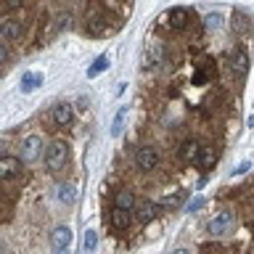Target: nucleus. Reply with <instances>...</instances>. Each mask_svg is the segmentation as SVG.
I'll return each instance as SVG.
<instances>
[{
    "instance_id": "1",
    "label": "nucleus",
    "mask_w": 254,
    "mask_h": 254,
    "mask_svg": "<svg viewBox=\"0 0 254 254\" xmlns=\"http://www.w3.org/2000/svg\"><path fill=\"white\" fill-rule=\"evenodd\" d=\"M66 156H69V148H66V143L53 141L51 146H48V151H45V164H48V169H53V172L64 169Z\"/></svg>"
},
{
    "instance_id": "2",
    "label": "nucleus",
    "mask_w": 254,
    "mask_h": 254,
    "mask_svg": "<svg viewBox=\"0 0 254 254\" xmlns=\"http://www.w3.org/2000/svg\"><path fill=\"white\" fill-rule=\"evenodd\" d=\"M233 225H236L233 212H220V215L209 222V233L212 236H228V233H233Z\"/></svg>"
},
{
    "instance_id": "3",
    "label": "nucleus",
    "mask_w": 254,
    "mask_h": 254,
    "mask_svg": "<svg viewBox=\"0 0 254 254\" xmlns=\"http://www.w3.org/2000/svg\"><path fill=\"white\" fill-rule=\"evenodd\" d=\"M40 148H42V138L40 135H27L21 143V159L24 162H35L40 156Z\"/></svg>"
},
{
    "instance_id": "4",
    "label": "nucleus",
    "mask_w": 254,
    "mask_h": 254,
    "mask_svg": "<svg viewBox=\"0 0 254 254\" xmlns=\"http://www.w3.org/2000/svg\"><path fill=\"white\" fill-rule=\"evenodd\" d=\"M156 162H159V154H156V148H151V146H143V148H138V154H135V164L138 169H154L156 167Z\"/></svg>"
},
{
    "instance_id": "5",
    "label": "nucleus",
    "mask_w": 254,
    "mask_h": 254,
    "mask_svg": "<svg viewBox=\"0 0 254 254\" xmlns=\"http://www.w3.org/2000/svg\"><path fill=\"white\" fill-rule=\"evenodd\" d=\"M16 175H21V159H16V156H3V159H0V178L11 180V178H16Z\"/></svg>"
},
{
    "instance_id": "6",
    "label": "nucleus",
    "mask_w": 254,
    "mask_h": 254,
    "mask_svg": "<svg viewBox=\"0 0 254 254\" xmlns=\"http://www.w3.org/2000/svg\"><path fill=\"white\" fill-rule=\"evenodd\" d=\"M167 21H169V27H172V29H183V27H188V21H191L188 8H183V5H178V8H169Z\"/></svg>"
},
{
    "instance_id": "7",
    "label": "nucleus",
    "mask_w": 254,
    "mask_h": 254,
    "mask_svg": "<svg viewBox=\"0 0 254 254\" xmlns=\"http://www.w3.org/2000/svg\"><path fill=\"white\" fill-rule=\"evenodd\" d=\"M132 207H138V201H135V193H132L130 188H122V191H117V199H114V209L132 212Z\"/></svg>"
},
{
    "instance_id": "8",
    "label": "nucleus",
    "mask_w": 254,
    "mask_h": 254,
    "mask_svg": "<svg viewBox=\"0 0 254 254\" xmlns=\"http://www.w3.org/2000/svg\"><path fill=\"white\" fill-rule=\"evenodd\" d=\"M51 244H53V249H56V252H64L66 246L72 244V231L66 225L64 228H56V231L51 233Z\"/></svg>"
},
{
    "instance_id": "9",
    "label": "nucleus",
    "mask_w": 254,
    "mask_h": 254,
    "mask_svg": "<svg viewBox=\"0 0 254 254\" xmlns=\"http://www.w3.org/2000/svg\"><path fill=\"white\" fill-rule=\"evenodd\" d=\"M88 32L93 35V37H101V35H106V32H109V19H106L104 14L90 16V19H88Z\"/></svg>"
},
{
    "instance_id": "10",
    "label": "nucleus",
    "mask_w": 254,
    "mask_h": 254,
    "mask_svg": "<svg viewBox=\"0 0 254 254\" xmlns=\"http://www.w3.org/2000/svg\"><path fill=\"white\" fill-rule=\"evenodd\" d=\"M162 64V45L159 42H151V45L146 48V56H143V66L146 69H154V66Z\"/></svg>"
},
{
    "instance_id": "11",
    "label": "nucleus",
    "mask_w": 254,
    "mask_h": 254,
    "mask_svg": "<svg viewBox=\"0 0 254 254\" xmlns=\"http://www.w3.org/2000/svg\"><path fill=\"white\" fill-rule=\"evenodd\" d=\"M0 37H3V40H16V37H21V24L14 21V19H5L3 24H0Z\"/></svg>"
},
{
    "instance_id": "12",
    "label": "nucleus",
    "mask_w": 254,
    "mask_h": 254,
    "mask_svg": "<svg viewBox=\"0 0 254 254\" xmlns=\"http://www.w3.org/2000/svg\"><path fill=\"white\" fill-rule=\"evenodd\" d=\"M199 154H201V146H199V141H193V138L180 146V156H183L185 162H199Z\"/></svg>"
},
{
    "instance_id": "13",
    "label": "nucleus",
    "mask_w": 254,
    "mask_h": 254,
    "mask_svg": "<svg viewBox=\"0 0 254 254\" xmlns=\"http://www.w3.org/2000/svg\"><path fill=\"white\" fill-rule=\"evenodd\" d=\"M53 122H56L58 127H66L72 122V106L69 104H58L56 109H53Z\"/></svg>"
},
{
    "instance_id": "14",
    "label": "nucleus",
    "mask_w": 254,
    "mask_h": 254,
    "mask_svg": "<svg viewBox=\"0 0 254 254\" xmlns=\"http://www.w3.org/2000/svg\"><path fill=\"white\" fill-rule=\"evenodd\" d=\"M42 85V74L40 72H27V74L21 77V93H32L35 88H40Z\"/></svg>"
},
{
    "instance_id": "15",
    "label": "nucleus",
    "mask_w": 254,
    "mask_h": 254,
    "mask_svg": "<svg viewBox=\"0 0 254 254\" xmlns=\"http://www.w3.org/2000/svg\"><path fill=\"white\" fill-rule=\"evenodd\" d=\"M135 212H138V220H141V222H148V220H154V217H156V204L154 201H138Z\"/></svg>"
},
{
    "instance_id": "16",
    "label": "nucleus",
    "mask_w": 254,
    "mask_h": 254,
    "mask_svg": "<svg viewBox=\"0 0 254 254\" xmlns=\"http://www.w3.org/2000/svg\"><path fill=\"white\" fill-rule=\"evenodd\" d=\"M231 66L236 69V74H238V77H246V72H249V56H246L244 51H236Z\"/></svg>"
},
{
    "instance_id": "17",
    "label": "nucleus",
    "mask_w": 254,
    "mask_h": 254,
    "mask_svg": "<svg viewBox=\"0 0 254 254\" xmlns=\"http://www.w3.org/2000/svg\"><path fill=\"white\" fill-rule=\"evenodd\" d=\"M111 222H114L117 228H122V231H125V228H130L132 215H130V212H122V209H114V212H111Z\"/></svg>"
},
{
    "instance_id": "18",
    "label": "nucleus",
    "mask_w": 254,
    "mask_h": 254,
    "mask_svg": "<svg viewBox=\"0 0 254 254\" xmlns=\"http://www.w3.org/2000/svg\"><path fill=\"white\" fill-rule=\"evenodd\" d=\"M106 69H109V56H106V53H101V56L93 61V66L88 69V77H98L101 72H106Z\"/></svg>"
},
{
    "instance_id": "19",
    "label": "nucleus",
    "mask_w": 254,
    "mask_h": 254,
    "mask_svg": "<svg viewBox=\"0 0 254 254\" xmlns=\"http://www.w3.org/2000/svg\"><path fill=\"white\" fill-rule=\"evenodd\" d=\"M125 119H127V106H122V109L117 111V117H114L111 135H122V130H125Z\"/></svg>"
},
{
    "instance_id": "20",
    "label": "nucleus",
    "mask_w": 254,
    "mask_h": 254,
    "mask_svg": "<svg viewBox=\"0 0 254 254\" xmlns=\"http://www.w3.org/2000/svg\"><path fill=\"white\" fill-rule=\"evenodd\" d=\"M58 199H61L64 204H72L74 201V185H58Z\"/></svg>"
},
{
    "instance_id": "21",
    "label": "nucleus",
    "mask_w": 254,
    "mask_h": 254,
    "mask_svg": "<svg viewBox=\"0 0 254 254\" xmlns=\"http://www.w3.org/2000/svg\"><path fill=\"white\" fill-rule=\"evenodd\" d=\"M196 164L204 167V169L215 164V154H212V148H201V154H199V162H196Z\"/></svg>"
},
{
    "instance_id": "22",
    "label": "nucleus",
    "mask_w": 254,
    "mask_h": 254,
    "mask_svg": "<svg viewBox=\"0 0 254 254\" xmlns=\"http://www.w3.org/2000/svg\"><path fill=\"white\" fill-rule=\"evenodd\" d=\"M95 246H98L95 231H85V252H95Z\"/></svg>"
},
{
    "instance_id": "23",
    "label": "nucleus",
    "mask_w": 254,
    "mask_h": 254,
    "mask_svg": "<svg viewBox=\"0 0 254 254\" xmlns=\"http://www.w3.org/2000/svg\"><path fill=\"white\" fill-rule=\"evenodd\" d=\"M233 27L238 29V32H249V19H246L244 14H233Z\"/></svg>"
},
{
    "instance_id": "24",
    "label": "nucleus",
    "mask_w": 254,
    "mask_h": 254,
    "mask_svg": "<svg viewBox=\"0 0 254 254\" xmlns=\"http://www.w3.org/2000/svg\"><path fill=\"white\" fill-rule=\"evenodd\" d=\"M204 21H207V27H209V29H220V24H222V16H220V14H209L207 19H204Z\"/></svg>"
},
{
    "instance_id": "25",
    "label": "nucleus",
    "mask_w": 254,
    "mask_h": 254,
    "mask_svg": "<svg viewBox=\"0 0 254 254\" xmlns=\"http://www.w3.org/2000/svg\"><path fill=\"white\" fill-rule=\"evenodd\" d=\"M72 27V19H69V16H58V29H64V32H66V29H69Z\"/></svg>"
},
{
    "instance_id": "26",
    "label": "nucleus",
    "mask_w": 254,
    "mask_h": 254,
    "mask_svg": "<svg viewBox=\"0 0 254 254\" xmlns=\"http://www.w3.org/2000/svg\"><path fill=\"white\" fill-rule=\"evenodd\" d=\"M180 199H183V193H175L172 199H164V207H178V204H180Z\"/></svg>"
},
{
    "instance_id": "27",
    "label": "nucleus",
    "mask_w": 254,
    "mask_h": 254,
    "mask_svg": "<svg viewBox=\"0 0 254 254\" xmlns=\"http://www.w3.org/2000/svg\"><path fill=\"white\" fill-rule=\"evenodd\" d=\"M0 61H8V48H5V42H0Z\"/></svg>"
},
{
    "instance_id": "28",
    "label": "nucleus",
    "mask_w": 254,
    "mask_h": 254,
    "mask_svg": "<svg viewBox=\"0 0 254 254\" xmlns=\"http://www.w3.org/2000/svg\"><path fill=\"white\" fill-rule=\"evenodd\" d=\"M201 204H204V201H201V199H196V201H193V204H191V207H188V212H193V209H199V207H201Z\"/></svg>"
},
{
    "instance_id": "29",
    "label": "nucleus",
    "mask_w": 254,
    "mask_h": 254,
    "mask_svg": "<svg viewBox=\"0 0 254 254\" xmlns=\"http://www.w3.org/2000/svg\"><path fill=\"white\" fill-rule=\"evenodd\" d=\"M172 254H191V252H188V249H175Z\"/></svg>"
},
{
    "instance_id": "30",
    "label": "nucleus",
    "mask_w": 254,
    "mask_h": 254,
    "mask_svg": "<svg viewBox=\"0 0 254 254\" xmlns=\"http://www.w3.org/2000/svg\"><path fill=\"white\" fill-rule=\"evenodd\" d=\"M58 254H69V252H66V249H64V252H58Z\"/></svg>"
}]
</instances>
